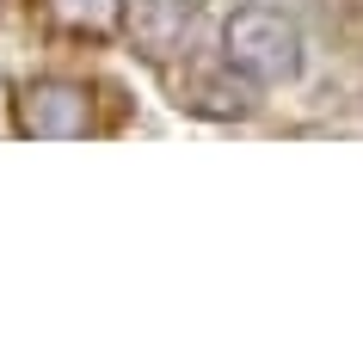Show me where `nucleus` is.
Listing matches in <instances>:
<instances>
[{"label": "nucleus", "mask_w": 363, "mask_h": 363, "mask_svg": "<svg viewBox=\"0 0 363 363\" xmlns=\"http://www.w3.org/2000/svg\"><path fill=\"white\" fill-rule=\"evenodd\" d=\"M6 6H13V0H0V13H6Z\"/></svg>", "instance_id": "6"}, {"label": "nucleus", "mask_w": 363, "mask_h": 363, "mask_svg": "<svg viewBox=\"0 0 363 363\" xmlns=\"http://www.w3.org/2000/svg\"><path fill=\"white\" fill-rule=\"evenodd\" d=\"M222 56L252 86H289L302 74V31L277 6H234L222 25Z\"/></svg>", "instance_id": "1"}, {"label": "nucleus", "mask_w": 363, "mask_h": 363, "mask_svg": "<svg viewBox=\"0 0 363 363\" xmlns=\"http://www.w3.org/2000/svg\"><path fill=\"white\" fill-rule=\"evenodd\" d=\"M43 6L56 25H68L80 38H111L123 25V0H43Z\"/></svg>", "instance_id": "4"}, {"label": "nucleus", "mask_w": 363, "mask_h": 363, "mask_svg": "<svg viewBox=\"0 0 363 363\" xmlns=\"http://www.w3.org/2000/svg\"><path fill=\"white\" fill-rule=\"evenodd\" d=\"M179 105H191L203 117H247L252 111V80L222 56V68H191L179 80Z\"/></svg>", "instance_id": "3"}, {"label": "nucleus", "mask_w": 363, "mask_h": 363, "mask_svg": "<svg viewBox=\"0 0 363 363\" xmlns=\"http://www.w3.org/2000/svg\"><path fill=\"white\" fill-rule=\"evenodd\" d=\"M13 130L38 135V142H80V135L93 130V99H86L80 80L43 74L31 86H19V99H13Z\"/></svg>", "instance_id": "2"}, {"label": "nucleus", "mask_w": 363, "mask_h": 363, "mask_svg": "<svg viewBox=\"0 0 363 363\" xmlns=\"http://www.w3.org/2000/svg\"><path fill=\"white\" fill-rule=\"evenodd\" d=\"M185 6L191 0H135V31H142L148 56H167L172 50V38L185 31Z\"/></svg>", "instance_id": "5"}]
</instances>
